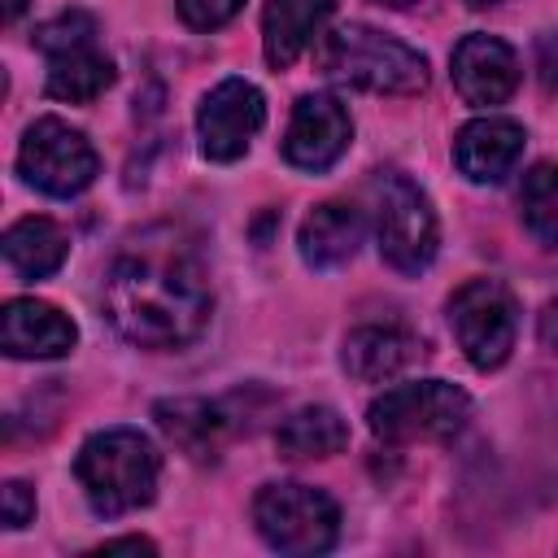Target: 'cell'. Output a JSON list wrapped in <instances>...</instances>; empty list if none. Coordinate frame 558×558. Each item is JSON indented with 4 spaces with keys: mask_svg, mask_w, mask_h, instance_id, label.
Masks as SVG:
<instances>
[{
    "mask_svg": "<svg viewBox=\"0 0 558 558\" xmlns=\"http://www.w3.org/2000/svg\"><path fill=\"white\" fill-rule=\"evenodd\" d=\"M122 549H131V554H157V545L144 541V536H118V541H105L100 545V554H122Z\"/></svg>",
    "mask_w": 558,
    "mask_h": 558,
    "instance_id": "25",
    "label": "cell"
},
{
    "mask_svg": "<svg viewBox=\"0 0 558 558\" xmlns=\"http://www.w3.org/2000/svg\"><path fill=\"white\" fill-rule=\"evenodd\" d=\"M17 174L39 187L44 196H78L83 187L96 183L100 174V153L92 148V140L61 122V118H35L17 144Z\"/></svg>",
    "mask_w": 558,
    "mask_h": 558,
    "instance_id": "8",
    "label": "cell"
},
{
    "mask_svg": "<svg viewBox=\"0 0 558 558\" xmlns=\"http://www.w3.org/2000/svg\"><path fill=\"white\" fill-rule=\"evenodd\" d=\"M35 48L48 57L44 92L65 105H92L113 83V61L96 44V17L70 9L35 31Z\"/></svg>",
    "mask_w": 558,
    "mask_h": 558,
    "instance_id": "7",
    "label": "cell"
},
{
    "mask_svg": "<svg viewBox=\"0 0 558 558\" xmlns=\"http://www.w3.org/2000/svg\"><path fill=\"white\" fill-rule=\"evenodd\" d=\"M362 235H366L362 209H357V205H344V201H327V205H318V209L301 222L296 248H301V262H305V266H314V270H336V266H344V262L357 253Z\"/></svg>",
    "mask_w": 558,
    "mask_h": 558,
    "instance_id": "16",
    "label": "cell"
},
{
    "mask_svg": "<svg viewBox=\"0 0 558 558\" xmlns=\"http://www.w3.org/2000/svg\"><path fill=\"white\" fill-rule=\"evenodd\" d=\"M471 418V397L449 379H410L384 388L371 410L366 427L384 445H414V440H453Z\"/></svg>",
    "mask_w": 558,
    "mask_h": 558,
    "instance_id": "4",
    "label": "cell"
},
{
    "mask_svg": "<svg viewBox=\"0 0 558 558\" xmlns=\"http://www.w3.org/2000/svg\"><path fill=\"white\" fill-rule=\"evenodd\" d=\"M31 519H35V488L22 484V480H9V484H4V527L17 532V527H26Z\"/></svg>",
    "mask_w": 558,
    "mask_h": 558,
    "instance_id": "23",
    "label": "cell"
},
{
    "mask_svg": "<svg viewBox=\"0 0 558 558\" xmlns=\"http://www.w3.org/2000/svg\"><path fill=\"white\" fill-rule=\"evenodd\" d=\"M318 70L375 96H414L427 87V57L366 22H344L318 39Z\"/></svg>",
    "mask_w": 558,
    "mask_h": 558,
    "instance_id": "3",
    "label": "cell"
},
{
    "mask_svg": "<svg viewBox=\"0 0 558 558\" xmlns=\"http://www.w3.org/2000/svg\"><path fill=\"white\" fill-rule=\"evenodd\" d=\"M371 196H375L379 257L401 275L427 270L436 257V244H440V227H436L427 192L418 183H410L401 170H375Z\"/></svg>",
    "mask_w": 558,
    "mask_h": 558,
    "instance_id": "5",
    "label": "cell"
},
{
    "mask_svg": "<svg viewBox=\"0 0 558 558\" xmlns=\"http://www.w3.org/2000/svg\"><path fill=\"white\" fill-rule=\"evenodd\" d=\"M453 87L466 105L475 109H493V105H506L519 87V57L506 39L497 35H462L453 57Z\"/></svg>",
    "mask_w": 558,
    "mask_h": 558,
    "instance_id": "12",
    "label": "cell"
},
{
    "mask_svg": "<svg viewBox=\"0 0 558 558\" xmlns=\"http://www.w3.org/2000/svg\"><path fill=\"white\" fill-rule=\"evenodd\" d=\"M353 140V118L331 92H305L292 105V122L283 131V161L305 174L331 170Z\"/></svg>",
    "mask_w": 558,
    "mask_h": 558,
    "instance_id": "11",
    "label": "cell"
},
{
    "mask_svg": "<svg viewBox=\"0 0 558 558\" xmlns=\"http://www.w3.org/2000/svg\"><path fill=\"white\" fill-rule=\"evenodd\" d=\"M240 9H244V0H179V17H183L192 31H218V26H227Z\"/></svg>",
    "mask_w": 558,
    "mask_h": 558,
    "instance_id": "22",
    "label": "cell"
},
{
    "mask_svg": "<svg viewBox=\"0 0 558 558\" xmlns=\"http://www.w3.org/2000/svg\"><path fill=\"white\" fill-rule=\"evenodd\" d=\"M449 327L475 371H497L519 331V305L501 279H466L449 296Z\"/></svg>",
    "mask_w": 558,
    "mask_h": 558,
    "instance_id": "9",
    "label": "cell"
},
{
    "mask_svg": "<svg viewBox=\"0 0 558 558\" xmlns=\"http://www.w3.org/2000/svg\"><path fill=\"white\" fill-rule=\"evenodd\" d=\"M157 427L192 458H214L218 445L235 432V418L227 414L222 401H205V397H174V401H157L153 410Z\"/></svg>",
    "mask_w": 558,
    "mask_h": 558,
    "instance_id": "18",
    "label": "cell"
},
{
    "mask_svg": "<svg viewBox=\"0 0 558 558\" xmlns=\"http://www.w3.org/2000/svg\"><path fill=\"white\" fill-rule=\"evenodd\" d=\"M336 0H266L262 9V48L275 70L292 65L327 26Z\"/></svg>",
    "mask_w": 558,
    "mask_h": 558,
    "instance_id": "17",
    "label": "cell"
},
{
    "mask_svg": "<svg viewBox=\"0 0 558 558\" xmlns=\"http://www.w3.org/2000/svg\"><path fill=\"white\" fill-rule=\"evenodd\" d=\"M74 480L100 519H118L157 497L161 453L135 427H105L78 445Z\"/></svg>",
    "mask_w": 558,
    "mask_h": 558,
    "instance_id": "2",
    "label": "cell"
},
{
    "mask_svg": "<svg viewBox=\"0 0 558 558\" xmlns=\"http://www.w3.org/2000/svg\"><path fill=\"white\" fill-rule=\"evenodd\" d=\"M523 126L510 118H475L453 140V161L471 183H501L523 157Z\"/></svg>",
    "mask_w": 558,
    "mask_h": 558,
    "instance_id": "14",
    "label": "cell"
},
{
    "mask_svg": "<svg viewBox=\"0 0 558 558\" xmlns=\"http://www.w3.org/2000/svg\"><path fill=\"white\" fill-rule=\"evenodd\" d=\"M519 209H523V227L541 244H558V166L554 161H541L523 174Z\"/></svg>",
    "mask_w": 558,
    "mask_h": 558,
    "instance_id": "21",
    "label": "cell"
},
{
    "mask_svg": "<svg viewBox=\"0 0 558 558\" xmlns=\"http://www.w3.org/2000/svg\"><path fill=\"white\" fill-rule=\"evenodd\" d=\"M471 9H484V4H497V0H466Z\"/></svg>",
    "mask_w": 558,
    "mask_h": 558,
    "instance_id": "28",
    "label": "cell"
},
{
    "mask_svg": "<svg viewBox=\"0 0 558 558\" xmlns=\"http://www.w3.org/2000/svg\"><path fill=\"white\" fill-rule=\"evenodd\" d=\"M214 310V292L192 240L174 227L131 235L105 270V318L135 349L192 344Z\"/></svg>",
    "mask_w": 558,
    "mask_h": 558,
    "instance_id": "1",
    "label": "cell"
},
{
    "mask_svg": "<svg viewBox=\"0 0 558 558\" xmlns=\"http://www.w3.org/2000/svg\"><path fill=\"white\" fill-rule=\"evenodd\" d=\"M283 458H331L349 445V423L331 405H301L275 427Z\"/></svg>",
    "mask_w": 558,
    "mask_h": 558,
    "instance_id": "20",
    "label": "cell"
},
{
    "mask_svg": "<svg viewBox=\"0 0 558 558\" xmlns=\"http://www.w3.org/2000/svg\"><path fill=\"white\" fill-rule=\"evenodd\" d=\"M22 9H26V0H4V22H17Z\"/></svg>",
    "mask_w": 558,
    "mask_h": 558,
    "instance_id": "26",
    "label": "cell"
},
{
    "mask_svg": "<svg viewBox=\"0 0 558 558\" xmlns=\"http://www.w3.org/2000/svg\"><path fill=\"white\" fill-rule=\"evenodd\" d=\"M74 340V318L39 296H13L0 314V349L9 357H65Z\"/></svg>",
    "mask_w": 558,
    "mask_h": 558,
    "instance_id": "13",
    "label": "cell"
},
{
    "mask_svg": "<svg viewBox=\"0 0 558 558\" xmlns=\"http://www.w3.org/2000/svg\"><path fill=\"white\" fill-rule=\"evenodd\" d=\"M253 527L279 554H327L340 536V506L314 484H262L253 497Z\"/></svg>",
    "mask_w": 558,
    "mask_h": 558,
    "instance_id": "6",
    "label": "cell"
},
{
    "mask_svg": "<svg viewBox=\"0 0 558 558\" xmlns=\"http://www.w3.org/2000/svg\"><path fill=\"white\" fill-rule=\"evenodd\" d=\"M375 4H388V9H405V4H414V0H375Z\"/></svg>",
    "mask_w": 558,
    "mask_h": 558,
    "instance_id": "27",
    "label": "cell"
},
{
    "mask_svg": "<svg viewBox=\"0 0 558 558\" xmlns=\"http://www.w3.org/2000/svg\"><path fill=\"white\" fill-rule=\"evenodd\" d=\"M418 357H423V340L405 327H392V323L353 327L344 336V353H340L344 371L362 384H388Z\"/></svg>",
    "mask_w": 558,
    "mask_h": 558,
    "instance_id": "15",
    "label": "cell"
},
{
    "mask_svg": "<svg viewBox=\"0 0 558 558\" xmlns=\"http://www.w3.org/2000/svg\"><path fill=\"white\" fill-rule=\"evenodd\" d=\"M266 122V96L248 78H222L196 109V140L205 161H240Z\"/></svg>",
    "mask_w": 558,
    "mask_h": 558,
    "instance_id": "10",
    "label": "cell"
},
{
    "mask_svg": "<svg viewBox=\"0 0 558 558\" xmlns=\"http://www.w3.org/2000/svg\"><path fill=\"white\" fill-rule=\"evenodd\" d=\"M4 262L17 279L35 283V279H48L61 270L65 253H70V235L61 222L44 218V214H31V218H17L9 231H4Z\"/></svg>",
    "mask_w": 558,
    "mask_h": 558,
    "instance_id": "19",
    "label": "cell"
},
{
    "mask_svg": "<svg viewBox=\"0 0 558 558\" xmlns=\"http://www.w3.org/2000/svg\"><path fill=\"white\" fill-rule=\"evenodd\" d=\"M536 336H541V344H545V349H554V353H558V296H554V301H545V310L536 314Z\"/></svg>",
    "mask_w": 558,
    "mask_h": 558,
    "instance_id": "24",
    "label": "cell"
}]
</instances>
